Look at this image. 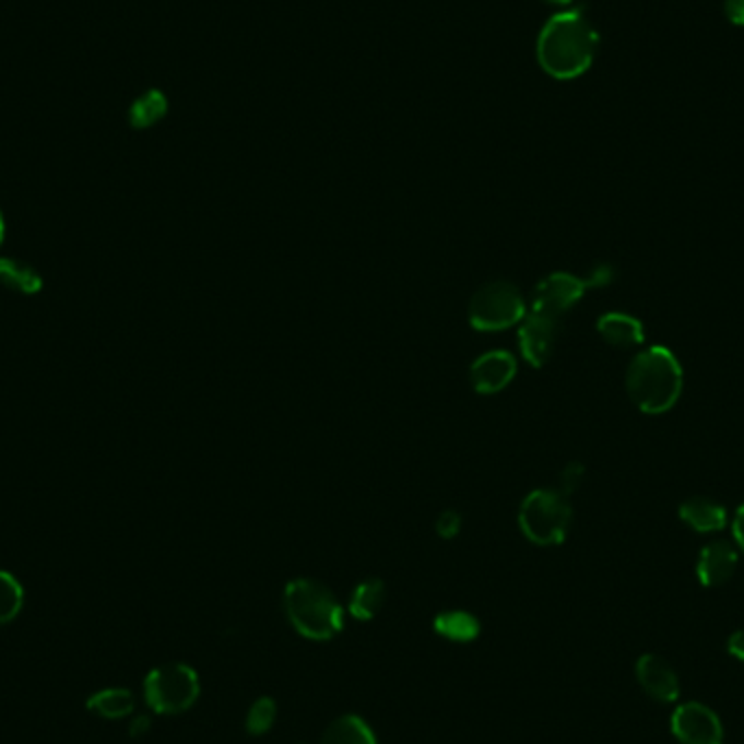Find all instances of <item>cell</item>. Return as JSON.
Returning <instances> with one entry per match:
<instances>
[{"instance_id":"15","label":"cell","mask_w":744,"mask_h":744,"mask_svg":"<svg viewBox=\"0 0 744 744\" xmlns=\"http://www.w3.org/2000/svg\"><path fill=\"white\" fill-rule=\"evenodd\" d=\"M0 283L17 294H37L44 285L42 274L35 265L17 257H0Z\"/></svg>"},{"instance_id":"23","label":"cell","mask_w":744,"mask_h":744,"mask_svg":"<svg viewBox=\"0 0 744 744\" xmlns=\"http://www.w3.org/2000/svg\"><path fill=\"white\" fill-rule=\"evenodd\" d=\"M583 475H586L583 464L570 462V464L562 471V477H559V493H564L566 496L572 495V493L581 486Z\"/></svg>"},{"instance_id":"26","label":"cell","mask_w":744,"mask_h":744,"mask_svg":"<svg viewBox=\"0 0 744 744\" xmlns=\"http://www.w3.org/2000/svg\"><path fill=\"white\" fill-rule=\"evenodd\" d=\"M723 13L734 26H744V0H723Z\"/></svg>"},{"instance_id":"16","label":"cell","mask_w":744,"mask_h":744,"mask_svg":"<svg viewBox=\"0 0 744 744\" xmlns=\"http://www.w3.org/2000/svg\"><path fill=\"white\" fill-rule=\"evenodd\" d=\"M135 708V699L127 688H107L87 699V710L103 719H122L129 717Z\"/></svg>"},{"instance_id":"6","label":"cell","mask_w":744,"mask_h":744,"mask_svg":"<svg viewBox=\"0 0 744 744\" xmlns=\"http://www.w3.org/2000/svg\"><path fill=\"white\" fill-rule=\"evenodd\" d=\"M527 316L522 292L509 281H495L475 292L469 305V320L477 331H503Z\"/></svg>"},{"instance_id":"10","label":"cell","mask_w":744,"mask_h":744,"mask_svg":"<svg viewBox=\"0 0 744 744\" xmlns=\"http://www.w3.org/2000/svg\"><path fill=\"white\" fill-rule=\"evenodd\" d=\"M636 680L642 690L658 704H675L682 695L675 669L660 656L647 653L636 662Z\"/></svg>"},{"instance_id":"24","label":"cell","mask_w":744,"mask_h":744,"mask_svg":"<svg viewBox=\"0 0 744 744\" xmlns=\"http://www.w3.org/2000/svg\"><path fill=\"white\" fill-rule=\"evenodd\" d=\"M460 529H462V516H460L456 509L442 511V513L438 516V520H436V533H438L440 538H445V540L456 538V535L460 533Z\"/></svg>"},{"instance_id":"7","label":"cell","mask_w":744,"mask_h":744,"mask_svg":"<svg viewBox=\"0 0 744 744\" xmlns=\"http://www.w3.org/2000/svg\"><path fill=\"white\" fill-rule=\"evenodd\" d=\"M590 290L588 279L570 272H553L542 279L531 294V311L559 320Z\"/></svg>"},{"instance_id":"8","label":"cell","mask_w":744,"mask_h":744,"mask_svg":"<svg viewBox=\"0 0 744 744\" xmlns=\"http://www.w3.org/2000/svg\"><path fill=\"white\" fill-rule=\"evenodd\" d=\"M671 732L680 744H723L725 739L717 712L697 701L677 706L671 717Z\"/></svg>"},{"instance_id":"3","label":"cell","mask_w":744,"mask_h":744,"mask_svg":"<svg viewBox=\"0 0 744 744\" xmlns=\"http://www.w3.org/2000/svg\"><path fill=\"white\" fill-rule=\"evenodd\" d=\"M283 607L292 627L309 640H329L344 625V612L333 592L314 579H294L285 586Z\"/></svg>"},{"instance_id":"14","label":"cell","mask_w":744,"mask_h":744,"mask_svg":"<svg viewBox=\"0 0 744 744\" xmlns=\"http://www.w3.org/2000/svg\"><path fill=\"white\" fill-rule=\"evenodd\" d=\"M597 331L610 346H616V349H634L645 342L642 322L623 311L603 314L597 322Z\"/></svg>"},{"instance_id":"4","label":"cell","mask_w":744,"mask_h":744,"mask_svg":"<svg viewBox=\"0 0 744 744\" xmlns=\"http://www.w3.org/2000/svg\"><path fill=\"white\" fill-rule=\"evenodd\" d=\"M572 522L568 496L559 491H533L518 509V527L524 538L538 546H553L566 540Z\"/></svg>"},{"instance_id":"31","label":"cell","mask_w":744,"mask_h":744,"mask_svg":"<svg viewBox=\"0 0 744 744\" xmlns=\"http://www.w3.org/2000/svg\"><path fill=\"white\" fill-rule=\"evenodd\" d=\"M548 2H555V4H570L572 0H548Z\"/></svg>"},{"instance_id":"22","label":"cell","mask_w":744,"mask_h":744,"mask_svg":"<svg viewBox=\"0 0 744 744\" xmlns=\"http://www.w3.org/2000/svg\"><path fill=\"white\" fill-rule=\"evenodd\" d=\"M274 719H276V706H274V701L268 699V697L257 699V701L250 706V710H248V734L261 736V734L270 732V728L274 725Z\"/></svg>"},{"instance_id":"17","label":"cell","mask_w":744,"mask_h":744,"mask_svg":"<svg viewBox=\"0 0 744 744\" xmlns=\"http://www.w3.org/2000/svg\"><path fill=\"white\" fill-rule=\"evenodd\" d=\"M383 601H386L383 581L381 579H366L353 590L349 610L357 621H373L379 614V610L383 607Z\"/></svg>"},{"instance_id":"27","label":"cell","mask_w":744,"mask_h":744,"mask_svg":"<svg viewBox=\"0 0 744 744\" xmlns=\"http://www.w3.org/2000/svg\"><path fill=\"white\" fill-rule=\"evenodd\" d=\"M728 651L744 664V629H739L728 640Z\"/></svg>"},{"instance_id":"25","label":"cell","mask_w":744,"mask_h":744,"mask_svg":"<svg viewBox=\"0 0 744 744\" xmlns=\"http://www.w3.org/2000/svg\"><path fill=\"white\" fill-rule=\"evenodd\" d=\"M586 279H588L590 290L592 287H605L614 281V268L610 263H599V265L592 268V272Z\"/></svg>"},{"instance_id":"20","label":"cell","mask_w":744,"mask_h":744,"mask_svg":"<svg viewBox=\"0 0 744 744\" xmlns=\"http://www.w3.org/2000/svg\"><path fill=\"white\" fill-rule=\"evenodd\" d=\"M434 629L453 642H471L480 636V621L469 612H445L436 616Z\"/></svg>"},{"instance_id":"18","label":"cell","mask_w":744,"mask_h":744,"mask_svg":"<svg viewBox=\"0 0 744 744\" xmlns=\"http://www.w3.org/2000/svg\"><path fill=\"white\" fill-rule=\"evenodd\" d=\"M320 744H377L373 730L353 715L335 719L322 734Z\"/></svg>"},{"instance_id":"28","label":"cell","mask_w":744,"mask_h":744,"mask_svg":"<svg viewBox=\"0 0 744 744\" xmlns=\"http://www.w3.org/2000/svg\"><path fill=\"white\" fill-rule=\"evenodd\" d=\"M732 531H734V540H736V544L741 546V551L744 553V505L739 507V511H736V516H734Z\"/></svg>"},{"instance_id":"12","label":"cell","mask_w":744,"mask_h":744,"mask_svg":"<svg viewBox=\"0 0 744 744\" xmlns=\"http://www.w3.org/2000/svg\"><path fill=\"white\" fill-rule=\"evenodd\" d=\"M739 568V551L728 540H715L704 546L697 562V577L706 588L728 583Z\"/></svg>"},{"instance_id":"5","label":"cell","mask_w":744,"mask_h":744,"mask_svg":"<svg viewBox=\"0 0 744 744\" xmlns=\"http://www.w3.org/2000/svg\"><path fill=\"white\" fill-rule=\"evenodd\" d=\"M201 684L194 669L186 664H164L149 673L144 682V697L157 715H181L199 699Z\"/></svg>"},{"instance_id":"1","label":"cell","mask_w":744,"mask_h":744,"mask_svg":"<svg viewBox=\"0 0 744 744\" xmlns=\"http://www.w3.org/2000/svg\"><path fill=\"white\" fill-rule=\"evenodd\" d=\"M599 31L581 9L555 13L538 35V63L557 81L586 74L599 52Z\"/></svg>"},{"instance_id":"13","label":"cell","mask_w":744,"mask_h":744,"mask_svg":"<svg viewBox=\"0 0 744 744\" xmlns=\"http://www.w3.org/2000/svg\"><path fill=\"white\" fill-rule=\"evenodd\" d=\"M680 518L699 533H715L728 527V509L715 498L690 496L680 505Z\"/></svg>"},{"instance_id":"19","label":"cell","mask_w":744,"mask_h":744,"mask_svg":"<svg viewBox=\"0 0 744 744\" xmlns=\"http://www.w3.org/2000/svg\"><path fill=\"white\" fill-rule=\"evenodd\" d=\"M168 114V98L160 90H149L133 101L129 109V122L133 129H149Z\"/></svg>"},{"instance_id":"2","label":"cell","mask_w":744,"mask_h":744,"mask_svg":"<svg viewBox=\"0 0 744 744\" xmlns=\"http://www.w3.org/2000/svg\"><path fill=\"white\" fill-rule=\"evenodd\" d=\"M627 392L645 414H664L675 408L684 390L680 359L666 346H651L638 353L627 368Z\"/></svg>"},{"instance_id":"11","label":"cell","mask_w":744,"mask_h":744,"mask_svg":"<svg viewBox=\"0 0 744 744\" xmlns=\"http://www.w3.org/2000/svg\"><path fill=\"white\" fill-rule=\"evenodd\" d=\"M516 377V359L507 351H491L471 366V383L480 394H496Z\"/></svg>"},{"instance_id":"30","label":"cell","mask_w":744,"mask_h":744,"mask_svg":"<svg viewBox=\"0 0 744 744\" xmlns=\"http://www.w3.org/2000/svg\"><path fill=\"white\" fill-rule=\"evenodd\" d=\"M4 232H7V227H4V216H2V210H0V247L4 243Z\"/></svg>"},{"instance_id":"21","label":"cell","mask_w":744,"mask_h":744,"mask_svg":"<svg viewBox=\"0 0 744 744\" xmlns=\"http://www.w3.org/2000/svg\"><path fill=\"white\" fill-rule=\"evenodd\" d=\"M24 605V590L20 581L9 575L7 570H0V627L11 623Z\"/></svg>"},{"instance_id":"29","label":"cell","mask_w":744,"mask_h":744,"mask_svg":"<svg viewBox=\"0 0 744 744\" xmlns=\"http://www.w3.org/2000/svg\"><path fill=\"white\" fill-rule=\"evenodd\" d=\"M149 728H151V721H149L146 717H138V719H133V723H131V728H129V730H131L129 734H131L133 739H140V736H144V734L149 732Z\"/></svg>"},{"instance_id":"9","label":"cell","mask_w":744,"mask_h":744,"mask_svg":"<svg viewBox=\"0 0 744 744\" xmlns=\"http://www.w3.org/2000/svg\"><path fill=\"white\" fill-rule=\"evenodd\" d=\"M557 333H559V320L529 311L520 320V329H518V346H520L522 357L533 368H542L555 351Z\"/></svg>"}]
</instances>
